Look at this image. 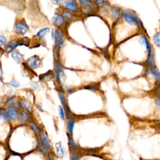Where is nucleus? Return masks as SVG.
Masks as SVG:
<instances>
[{
	"instance_id": "obj_1",
	"label": "nucleus",
	"mask_w": 160,
	"mask_h": 160,
	"mask_svg": "<svg viewBox=\"0 0 160 160\" xmlns=\"http://www.w3.org/2000/svg\"><path fill=\"white\" fill-rule=\"evenodd\" d=\"M122 16L124 21L131 26H137L139 29H142V23L138 16L133 12L128 9L122 11Z\"/></svg>"
},
{
	"instance_id": "obj_2",
	"label": "nucleus",
	"mask_w": 160,
	"mask_h": 160,
	"mask_svg": "<svg viewBox=\"0 0 160 160\" xmlns=\"http://www.w3.org/2000/svg\"><path fill=\"white\" fill-rule=\"evenodd\" d=\"M61 6L64 9H66V11L72 12H77L79 11L78 3L76 1L70 0L64 1Z\"/></svg>"
},
{
	"instance_id": "obj_3",
	"label": "nucleus",
	"mask_w": 160,
	"mask_h": 160,
	"mask_svg": "<svg viewBox=\"0 0 160 160\" xmlns=\"http://www.w3.org/2000/svg\"><path fill=\"white\" fill-rule=\"evenodd\" d=\"M28 26L24 21H18L14 27V31L20 35H24L28 31Z\"/></svg>"
},
{
	"instance_id": "obj_4",
	"label": "nucleus",
	"mask_w": 160,
	"mask_h": 160,
	"mask_svg": "<svg viewBox=\"0 0 160 160\" xmlns=\"http://www.w3.org/2000/svg\"><path fill=\"white\" fill-rule=\"evenodd\" d=\"M109 14L114 21H118L122 16V11L118 6H112L109 11Z\"/></svg>"
},
{
	"instance_id": "obj_5",
	"label": "nucleus",
	"mask_w": 160,
	"mask_h": 160,
	"mask_svg": "<svg viewBox=\"0 0 160 160\" xmlns=\"http://www.w3.org/2000/svg\"><path fill=\"white\" fill-rule=\"evenodd\" d=\"M146 71L148 75L151 76L158 82H160V71L156 66L146 68Z\"/></svg>"
},
{
	"instance_id": "obj_6",
	"label": "nucleus",
	"mask_w": 160,
	"mask_h": 160,
	"mask_svg": "<svg viewBox=\"0 0 160 160\" xmlns=\"http://www.w3.org/2000/svg\"><path fill=\"white\" fill-rule=\"evenodd\" d=\"M54 41L57 48H60L64 42V33L61 29H56L54 32Z\"/></svg>"
},
{
	"instance_id": "obj_7",
	"label": "nucleus",
	"mask_w": 160,
	"mask_h": 160,
	"mask_svg": "<svg viewBox=\"0 0 160 160\" xmlns=\"http://www.w3.org/2000/svg\"><path fill=\"white\" fill-rule=\"evenodd\" d=\"M52 22L54 24V26L58 27V28H61L62 27L64 24V19L62 16V14H60L58 12H55L52 18Z\"/></svg>"
},
{
	"instance_id": "obj_8",
	"label": "nucleus",
	"mask_w": 160,
	"mask_h": 160,
	"mask_svg": "<svg viewBox=\"0 0 160 160\" xmlns=\"http://www.w3.org/2000/svg\"><path fill=\"white\" fill-rule=\"evenodd\" d=\"M41 59L39 56L34 55L28 59V64L31 68H37L40 66Z\"/></svg>"
},
{
	"instance_id": "obj_9",
	"label": "nucleus",
	"mask_w": 160,
	"mask_h": 160,
	"mask_svg": "<svg viewBox=\"0 0 160 160\" xmlns=\"http://www.w3.org/2000/svg\"><path fill=\"white\" fill-rule=\"evenodd\" d=\"M146 68L154 67L155 66V58H154V52L153 48H151L150 51L148 52V59L145 62Z\"/></svg>"
},
{
	"instance_id": "obj_10",
	"label": "nucleus",
	"mask_w": 160,
	"mask_h": 160,
	"mask_svg": "<svg viewBox=\"0 0 160 160\" xmlns=\"http://www.w3.org/2000/svg\"><path fill=\"white\" fill-rule=\"evenodd\" d=\"M56 69V78L58 81L61 82V79L64 77V73L63 72V69L60 62L57 61L55 65Z\"/></svg>"
},
{
	"instance_id": "obj_11",
	"label": "nucleus",
	"mask_w": 160,
	"mask_h": 160,
	"mask_svg": "<svg viewBox=\"0 0 160 160\" xmlns=\"http://www.w3.org/2000/svg\"><path fill=\"white\" fill-rule=\"evenodd\" d=\"M139 42L144 46V47L145 48L146 51H148V52L150 51L151 49V46L149 43V41L148 40V39L147 38V37L144 35V34H141V37L139 38Z\"/></svg>"
},
{
	"instance_id": "obj_12",
	"label": "nucleus",
	"mask_w": 160,
	"mask_h": 160,
	"mask_svg": "<svg viewBox=\"0 0 160 160\" xmlns=\"http://www.w3.org/2000/svg\"><path fill=\"white\" fill-rule=\"evenodd\" d=\"M18 46V40L14 39L9 41L6 46L5 51L6 52L9 53L14 51V49Z\"/></svg>"
},
{
	"instance_id": "obj_13",
	"label": "nucleus",
	"mask_w": 160,
	"mask_h": 160,
	"mask_svg": "<svg viewBox=\"0 0 160 160\" xmlns=\"http://www.w3.org/2000/svg\"><path fill=\"white\" fill-rule=\"evenodd\" d=\"M80 6L84 8H94L95 7V4L94 1L90 0H80L78 1Z\"/></svg>"
},
{
	"instance_id": "obj_14",
	"label": "nucleus",
	"mask_w": 160,
	"mask_h": 160,
	"mask_svg": "<svg viewBox=\"0 0 160 160\" xmlns=\"http://www.w3.org/2000/svg\"><path fill=\"white\" fill-rule=\"evenodd\" d=\"M75 124V119L72 118H71L68 119L67 122V131L68 132L69 135L72 136L73 132V128Z\"/></svg>"
},
{
	"instance_id": "obj_15",
	"label": "nucleus",
	"mask_w": 160,
	"mask_h": 160,
	"mask_svg": "<svg viewBox=\"0 0 160 160\" xmlns=\"http://www.w3.org/2000/svg\"><path fill=\"white\" fill-rule=\"evenodd\" d=\"M40 138L41 139V141L43 144V145L46 148H51V142L48 139V138L46 136V135L44 132H40Z\"/></svg>"
},
{
	"instance_id": "obj_16",
	"label": "nucleus",
	"mask_w": 160,
	"mask_h": 160,
	"mask_svg": "<svg viewBox=\"0 0 160 160\" xmlns=\"http://www.w3.org/2000/svg\"><path fill=\"white\" fill-rule=\"evenodd\" d=\"M11 56L17 63H21L23 60V56L18 51H13L11 54Z\"/></svg>"
},
{
	"instance_id": "obj_17",
	"label": "nucleus",
	"mask_w": 160,
	"mask_h": 160,
	"mask_svg": "<svg viewBox=\"0 0 160 160\" xmlns=\"http://www.w3.org/2000/svg\"><path fill=\"white\" fill-rule=\"evenodd\" d=\"M55 147H56V153H57V155L62 158L64 155V148L62 146V144L61 142H57L56 144H55Z\"/></svg>"
},
{
	"instance_id": "obj_18",
	"label": "nucleus",
	"mask_w": 160,
	"mask_h": 160,
	"mask_svg": "<svg viewBox=\"0 0 160 160\" xmlns=\"http://www.w3.org/2000/svg\"><path fill=\"white\" fill-rule=\"evenodd\" d=\"M58 94H59V98L60 99V101L62 105V106L64 107V109L66 111V112H70L69 109H67V105H66V98H65V96L63 92L62 91H58Z\"/></svg>"
},
{
	"instance_id": "obj_19",
	"label": "nucleus",
	"mask_w": 160,
	"mask_h": 160,
	"mask_svg": "<svg viewBox=\"0 0 160 160\" xmlns=\"http://www.w3.org/2000/svg\"><path fill=\"white\" fill-rule=\"evenodd\" d=\"M7 114L10 118V119H11L12 120H14L16 118V116H17L16 111L11 106H9L7 108Z\"/></svg>"
},
{
	"instance_id": "obj_20",
	"label": "nucleus",
	"mask_w": 160,
	"mask_h": 160,
	"mask_svg": "<svg viewBox=\"0 0 160 160\" xmlns=\"http://www.w3.org/2000/svg\"><path fill=\"white\" fill-rule=\"evenodd\" d=\"M62 16L64 21H71L73 18L72 13L68 11H64L62 13Z\"/></svg>"
},
{
	"instance_id": "obj_21",
	"label": "nucleus",
	"mask_w": 160,
	"mask_h": 160,
	"mask_svg": "<svg viewBox=\"0 0 160 160\" xmlns=\"http://www.w3.org/2000/svg\"><path fill=\"white\" fill-rule=\"evenodd\" d=\"M154 44L158 48H160V31L156 32L152 37Z\"/></svg>"
},
{
	"instance_id": "obj_22",
	"label": "nucleus",
	"mask_w": 160,
	"mask_h": 160,
	"mask_svg": "<svg viewBox=\"0 0 160 160\" xmlns=\"http://www.w3.org/2000/svg\"><path fill=\"white\" fill-rule=\"evenodd\" d=\"M20 106L25 110L29 111V112H31V105L29 104V103L26 101V100H21L20 101Z\"/></svg>"
},
{
	"instance_id": "obj_23",
	"label": "nucleus",
	"mask_w": 160,
	"mask_h": 160,
	"mask_svg": "<svg viewBox=\"0 0 160 160\" xmlns=\"http://www.w3.org/2000/svg\"><path fill=\"white\" fill-rule=\"evenodd\" d=\"M20 119H21V122H27L29 119L28 114L25 111L21 112V114H20Z\"/></svg>"
},
{
	"instance_id": "obj_24",
	"label": "nucleus",
	"mask_w": 160,
	"mask_h": 160,
	"mask_svg": "<svg viewBox=\"0 0 160 160\" xmlns=\"http://www.w3.org/2000/svg\"><path fill=\"white\" fill-rule=\"evenodd\" d=\"M49 31V28H43L41 30H40L38 33H37V36L39 37V38H42L44 37L46 34L47 32Z\"/></svg>"
},
{
	"instance_id": "obj_25",
	"label": "nucleus",
	"mask_w": 160,
	"mask_h": 160,
	"mask_svg": "<svg viewBox=\"0 0 160 160\" xmlns=\"http://www.w3.org/2000/svg\"><path fill=\"white\" fill-rule=\"evenodd\" d=\"M22 45L28 46L29 45V39L28 38H25L24 39L18 40V46H22Z\"/></svg>"
},
{
	"instance_id": "obj_26",
	"label": "nucleus",
	"mask_w": 160,
	"mask_h": 160,
	"mask_svg": "<svg viewBox=\"0 0 160 160\" xmlns=\"http://www.w3.org/2000/svg\"><path fill=\"white\" fill-rule=\"evenodd\" d=\"M30 126L32 128V129L34 130V131L36 133V134H40V130L39 127L38 126V125L36 124H35L34 122H31L30 123Z\"/></svg>"
},
{
	"instance_id": "obj_27",
	"label": "nucleus",
	"mask_w": 160,
	"mask_h": 160,
	"mask_svg": "<svg viewBox=\"0 0 160 160\" xmlns=\"http://www.w3.org/2000/svg\"><path fill=\"white\" fill-rule=\"evenodd\" d=\"M58 111H59V114L62 120H65V113L64 111V109L61 106L58 107Z\"/></svg>"
},
{
	"instance_id": "obj_28",
	"label": "nucleus",
	"mask_w": 160,
	"mask_h": 160,
	"mask_svg": "<svg viewBox=\"0 0 160 160\" xmlns=\"http://www.w3.org/2000/svg\"><path fill=\"white\" fill-rule=\"evenodd\" d=\"M68 139H69V144L70 148H73V149L76 148L77 144H76V143H75L74 141H73L72 138H71V136L69 135V136H68Z\"/></svg>"
},
{
	"instance_id": "obj_29",
	"label": "nucleus",
	"mask_w": 160,
	"mask_h": 160,
	"mask_svg": "<svg viewBox=\"0 0 160 160\" xmlns=\"http://www.w3.org/2000/svg\"><path fill=\"white\" fill-rule=\"evenodd\" d=\"M9 84H10L11 86L14 87V88H18V87L20 86L19 83L18 81H16L15 79H12V80L9 82Z\"/></svg>"
},
{
	"instance_id": "obj_30",
	"label": "nucleus",
	"mask_w": 160,
	"mask_h": 160,
	"mask_svg": "<svg viewBox=\"0 0 160 160\" xmlns=\"http://www.w3.org/2000/svg\"><path fill=\"white\" fill-rule=\"evenodd\" d=\"M82 12L86 15L89 14L91 12V9L88 8H82Z\"/></svg>"
},
{
	"instance_id": "obj_31",
	"label": "nucleus",
	"mask_w": 160,
	"mask_h": 160,
	"mask_svg": "<svg viewBox=\"0 0 160 160\" xmlns=\"http://www.w3.org/2000/svg\"><path fill=\"white\" fill-rule=\"evenodd\" d=\"M0 117L4 121H6L7 120V114L6 113V112L4 110L0 111Z\"/></svg>"
},
{
	"instance_id": "obj_32",
	"label": "nucleus",
	"mask_w": 160,
	"mask_h": 160,
	"mask_svg": "<svg viewBox=\"0 0 160 160\" xmlns=\"http://www.w3.org/2000/svg\"><path fill=\"white\" fill-rule=\"evenodd\" d=\"M6 41V38L4 36H0V46H2L4 44Z\"/></svg>"
},
{
	"instance_id": "obj_33",
	"label": "nucleus",
	"mask_w": 160,
	"mask_h": 160,
	"mask_svg": "<svg viewBox=\"0 0 160 160\" xmlns=\"http://www.w3.org/2000/svg\"><path fill=\"white\" fill-rule=\"evenodd\" d=\"M95 5L96 6H101V5H103L106 1H102V0H97V1H94Z\"/></svg>"
},
{
	"instance_id": "obj_34",
	"label": "nucleus",
	"mask_w": 160,
	"mask_h": 160,
	"mask_svg": "<svg viewBox=\"0 0 160 160\" xmlns=\"http://www.w3.org/2000/svg\"><path fill=\"white\" fill-rule=\"evenodd\" d=\"M79 156L78 154H72L71 157V160H79Z\"/></svg>"
},
{
	"instance_id": "obj_35",
	"label": "nucleus",
	"mask_w": 160,
	"mask_h": 160,
	"mask_svg": "<svg viewBox=\"0 0 160 160\" xmlns=\"http://www.w3.org/2000/svg\"><path fill=\"white\" fill-rule=\"evenodd\" d=\"M156 104L159 106V109H160V97H158L156 99Z\"/></svg>"
},
{
	"instance_id": "obj_36",
	"label": "nucleus",
	"mask_w": 160,
	"mask_h": 160,
	"mask_svg": "<svg viewBox=\"0 0 160 160\" xmlns=\"http://www.w3.org/2000/svg\"><path fill=\"white\" fill-rule=\"evenodd\" d=\"M3 86H4L3 82H2V81L1 80V79L0 78V91L3 88Z\"/></svg>"
},
{
	"instance_id": "obj_37",
	"label": "nucleus",
	"mask_w": 160,
	"mask_h": 160,
	"mask_svg": "<svg viewBox=\"0 0 160 160\" xmlns=\"http://www.w3.org/2000/svg\"><path fill=\"white\" fill-rule=\"evenodd\" d=\"M50 160H56V159L54 158L53 156H51L50 157Z\"/></svg>"
},
{
	"instance_id": "obj_38",
	"label": "nucleus",
	"mask_w": 160,
	"mask_h": 160,
	"mask_svg": "<svg viewBox=\"0 0 160 160\" xmlns=\"http://www.w3.org/2000/svg\"><path fill=\"white\" fill-rule=\"evenodd\" d=\"M1 56V49H0V56Z\"/></svg>"
},
{
	"instance_id": "obj_39",
	"label": "nucleus",
	"mask_w": 160,
	"mask_h": 160,
	"mask_svg": "<svg viewBox=\"0 0 160 160\" xmlns=\"http://www.w3.org/2000/svg\"><path fill=\"white\" fill-rule=\"evenodd\" d=\"M159 127H160V123H159Z\"/></svg>"
}]
</instances>
